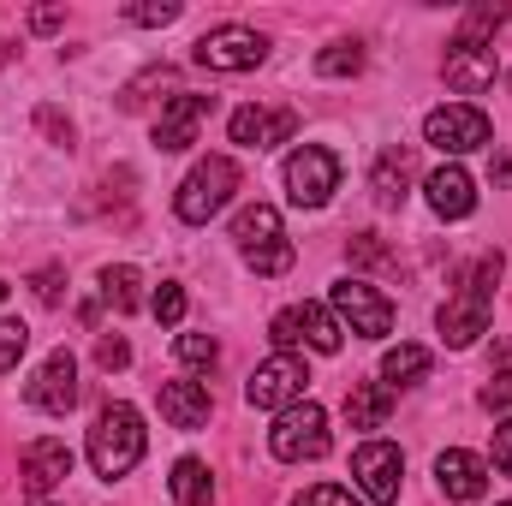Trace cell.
Returning a JSON list of instances; mask_svg holds the SVG:
<instances>
[{"instance_id":"28","label":"cell","mask_w":512,"mask_h":506,"mask_svg":"<svg viewBox=\"0 0 512 506\" xmlns=\"http://www.w3.org/2000/svg\"><path fill=\"white\" fill-rule=\"evenodd\" d=\"M215 358H221V346H215L209 334H179V364H191V370H215Z\"/></svg>"},{"instance_id":"36","label":"cell","mask_w":512,"mask_h":506,"mask_svg":"<svg viewBox=\"0 0 512 506\" xmlns=\"http://www.w3.org/2000/svg\"><path fill=\"white\" fill-rule=\"evenodd\" d=\"M60 18H66L60 6H36V12H30V24H36V30H60Z\"/></svg>"},{"instance_id":"24","label":"cell","mask_w":512,"mask_h":506,"mask_svg":"<svg viewBox=\"0 0 512 506\" xmlns=\"http://www.w3.org/2000/svg\"><path fill=\"white\" fill-rule=\"evenodd\" d=\"M173 501L179 506H209L215 501V483H209V465H203V459H179V465H173Z\"/></svg>"},{"instance_id":"32","label":"cell","mask_w":512,"mask_h":506,"mask_svg":"<svg viewBox=\"0 0 512 506\" xmlns=\"http://www.w3.org/2000/svg\"><path fill=\"white\" fill-rule=\"evenodd\" d=\"M96 364H102V370H126L131 346L120 340V334H102V340H96Z\"/></svg>"},{"instance_id":"3","label":"cell","mask_w":512,"mask_h":506,"mask_svg":"<svg viewBox=\"0 0 512 506\" xmlns=\"http://www.w3.org/2000/svg\"><path fill=\"white\" fill-rule=\"evenodd\" d=\"M233 191H239V167H233L227 155H209V161H197V167L185 173L173 209H179L185 227H203V221H215V215L233 203Z\"/></svg>"},{"instance_id":"37","label":"cell","mask_w":512,"mask_h":506,"mask_svg":"<svg viewBox=\"0 0 512 506\" xmlns=\"http://www.w3.org/2000/svg\"><path fill=\"white\" fill-rule=\"evenodd\" d=\"M54 280H60V268H42V274H36V292H42V298H54V292H60Z\"/></svg>"},{"instance_id":"10","label":"cell","mask_w":512,"mask_h":506,"mask_svg":"<svg viewBox=\"0 0 512 506\" xmlns=\"http://www.w3.org/2000/svg\"><path fill=\"white\" fill-rule=\"evenodd\" d=\"M441 72H447V90H453V96H483V90H495V72H501L495 42H483V36L465 30V36L447 48Z\"/></svg>"},{"instance_id":"27","label":"cell","mask_w":512,"mask_h":506,"mask_svg":"<svg viewBox=\"0 0 512 506\" xmlns=\"http://www.w3.org/2000/svg\"><path fill=\"white\" fill-rule=\"evenodd\" d=\"M24 346H30V328H24L18 316H6V322H0V376H12V370H18Z\"/></svg>"},{"instance_id":"34","label":"cell","mask_w":512,"mask_h":506,"mask_svg":"<svg viewBox=\"0 0 512 506\" xmlns=\"http://www.w3.org/2000/svg\"><path fill=\"white\" fill-rule=\"evenodd\" d=\"M495 471H501V477H512V417L495 429Z\"/></svg>"},{"instance_id":"40","label":"cell","mask_w":512,"mask_h":506,"mask_svg":"<svg viewBox=\"0 0 512 506\" xmlns=\"http://www.w3.org/2000/svg\"><path fill=\"white\" fill-rule=\"evenodd\" d=\"M507 506H512V501H507Z\"/></svg>"},{"instance_id":"7","label":"cell","mask_w":512,"mask_h":506,"mask_svg":"<svg viewBox=\"0 0 512 506\" xmlns=\"http://www.w3.org/2000/svg\"><path fill=\"white\" fill-rule=\"evenodd\" d=\"M268 334H274V346L280 352H292V346H310V352H340V340H346V328L334 322V310H322V304H292V310H280L274 322H268Z\"/></svg>"},{"instance_id":"31","label":"cell","mask_w":512,"mask_h":506,"mask_svg":"<svg viewBox=\"0 0 512 506\" xmlns=\"http://www.w3.org/2000/svg\"><path fill=\"white\" fill-rule=\"evenodd\" d=\"M298 506H364L352 489H340V483H310L304 495H298Z\"/></svg>"},{"instance_id":"33","label":"cell","mask_w":512,"mask_h":506,"mask_svg":"<svg viewBox=\"0 0 512 506\" xmlns=\"http://www.w3.org/2000/svg\"><path fill=\"white\" fill-rule=\"evenodd\" d=\"M131 24H173L179 18V0H161V6H126Z\"/></svg>"},{"instance_id":"25","label":"cell","mask_w":512,"mask_h":506,"mask_svg":"<svg viewBox=\"0 0 512 506\" xmlns=\"http://www.w3.org/2000/svg\"><path fill=\"white\" fill-rule=\"evenodd\" d=\"M137 286H143V274L126 268V262H120V268H102V298H108L120 316H131V310L143 304V292H137Z\"/></svg>"},{"instance_id":"38","label":"cell","mask_w":512,"mask_h":506,"mask_svg":"<svg viewBox=\"0 0 512 506\" xmlns=\"http://www.w3.org/2000/svg\"><path fill=\"white\" fill-rule=\"evenodd\" d=\"M0 304H6V280H0Z\"/></svg>"},{"instance_id":"18","label":"cell","mask_w":512,"mask_h":506,"mask_svg":"<svg viewBox=\"0 0 512 506\" xmlns=\"http://www.w3.org/2000/svg\"><path fill=\"white\" fill-rule=\"evenodd\" d=\"M233 143H245V149H274V143H286L292 131H298V114L292 108H239L233 120Z\"/></svg>"},{"instance_id":"35","label":"cell","mask_w":512,"mask_h":506,"mask_svg":"<svg viewBox=\"0 0 512 506\" xmlns=\"http://www.w3.org/2000/svg\"><path fill=\"white\" fill-rule=\"evenodd\" d=\"M352 256H358V262H382V245H376V233H358V239H352Z\"/></svg>"},{"instance_id":"19","label":"cell","mask_w":512,"mask_h":506,"mask_svg":"<svg viewBox=\"0 0 512 506\" xmlns=\"http://www.w3.org/2000/svg\"><path fill=\"white\" fill-rule=\"evenodd\" d=\"M423 191H429V209H435L441 221H465V215L477 209V185H471V173H465L459 161H447V167H435Z\"/></svg>"},{"instance_id":"22","label":"cell","mask_w":512,"mask_h":506,"mask_svg":"<svg viewBox=\"0 0 512 506\" xmlns=\"http://www.w3.org/2000/svg\"><path fill=\"white\" fill-rule=\"evenodd\" d=\"M387 411H393V393H387L382 381H352L346 387V423L352 429H382Z\"/></svg>"},{"instance_id":"5","label":"cell","mask_w":512,"mask_h":506,"mask_svg":"<svg viewBox=\"0 0 512 506\" xmlns=\"http://www.w3.org/2000/svg\"><path fill=\"white\" fill-rule=\"evenodd\" d=\"M233 239H239V251H245V262H251L256 274H286L292 268V245L280 239V209H268V203L239 209Z\"/></svg>"},{"instance_id":"14","label":"cell","mask_w":512,"mask_h":506,"mask_svg":"<svg viewBox=\"0 0 512 506\" xmlns=\"http://www.w3.org/2000/svg\"><path fill=\"white\" fill-rule=\"evenodd\" d=\"M30 405L48 411V417H66V411L78 405V358H72L66 346L48 352V364L36 370V381H30Z\"/></svg>"},{"instance_id":"2","label":"cell","mask_w":512,"mask_h":506,"mask_svg":"<svg viewBox=\"0 0 512 506\" xmlns=\"http://www.w3.org/2000/svg\"><path fill=\"white\" fill-rule=\"evenodd\" d=\"M137 459H143V417H137V405H126V399L102 405V417L90 429V465H96V477L114 483V477L137 471Z\"/></svg>"},{"instance_id":"17","label":"cell","mask_w":512,"mask_h":506,"mask_svg":"<svg viewBox=\"0 0 512 506\" xmlns=\"http://www.w3.org/2000/svg\"><path fill=\"white\" fill-rule=\"evenodd\" d=\"M435 483H441L447 501H483V489H489V465H483L477 453H465V447H447V453L435 459Z\"/></svg>"},{"instance_id":"8","label":"cell","mask_w":512,"mask_h":506,"mask_svg":"<svg viewBox=\"0 0 512 506\" xmlns=\"http://www.w3.org/2000/svg\"><path fill=\"white\" fill-rule=\"evenodd\" d=\"M304 387H310L304 358H298V352H274V358L256 364V376L245 381V399H251L256 411H286V405L304 399Z\"/></svg>"},{"instance_id":"16","label":"cell","mask_w":512,"mask_h":506,"mask_svg":"<svg viewBox=\"0 0 512 506\" xmlns=\"http://www.w3.org/2000/svg\"><path fill=\"white\" fill-rule=\"evenodd\" d=\"M215 108V96H173L167 108H161V120H155V149L161 155H179V149H191L197 143V126H203V114Z\"/></svg>"},{"instance_id":"12","label":"cell","mask_w":512,"mask_h":506,"mask_svg":"<svg viewBox=\"0 0 512 506\" xmlns=\"http://www.w3.org/2000/svg\"><path fill=\"white\" fill-rule=\"evenodd\" d=\"M262 60H268V42L245 24H221L197 42V66H209V72H256Z\"/></svg>"},{"instance_id":"29","label":"cell","mask_w":512,"mask_h":506,"mask_svg":"<svg viewBox=\"0 0 512 506\" xmlns=\"http://www.w3.org/2000/svg\"><path fill=\"white\" fill-rule=\"evenodd\" d=\"M483 405H489V411H512V346H501V376H489Z\"/></svg>"},{"instance_id":"21","label":"cell","mask_w":512,"mask_h":506,"mask_svg":"<svg viewBox=\"0 0 512 506\" xmlns=\"http://www.w3.org/2000/svg\"><path fill=\"white\" fill-rule=\"evenodd\" d=\"M405 185H411V149H382L376 155V173H370V191H376V203L382 209H399L405 203Z\"/></svg>"},{"instance_id":"13","label":"cell","mask_w":512,"mask_h":506,"mask_svg":"<svg viewBox=\"0 0 512 506\" xmlns=\"http://www.w3.org/2000/svg\"><path fill=\"white\" fill-rule=\"evenodd\" d=\"M352 477H358L364 501L393 506L399 501V477H405V453H399L393 441H364V447L352 453Z\"/></svg>"},{"instance_id":"39","label":"cell","mask_w":512,"mask_h":506,"mask_svg":"<svg viewBox=\"0 0 512 506\" xmlns=\"http://www.w3.org/2000/svg\"><path fill=\"white\" fill-rule=\"evenodd\" d=\"M507 84H512V72H507Z\"/></svg>"},{"instance_id":"15","label":"cell","mask_w":512,"mask_h":506,"mask_svg":"<svg viewBox=\"0 0 512 506\" xmlns=\"http://www.w3.org/2000/svg\"><path fill=\"white\" fill-rule=\"evenodd\" d=\"M18 471H24V489L42 501L48 489H60V483L72 477V447L54 441V435H42V441H30V447L18 453Z\"/></svg>"},{"instance_id":"26","label":"cell","mask_w":512,"mask_h":506,"mask_svg":"<svg viewBox=\"0 0 512 506\" xmlns=\"http://www.w3.org/2000/svg\"><path fill=\"white\" fill-rule=\"evenodd\" d=\"M316 72H322V78L364 72V48H358V42H334V48H322V54H316Z\"/></svg>"},{"instance_id":"30","label":"cell","mask_w":512,"mask_h":506,"mask_svg":"<svg viewBox=\"0 0 512 506\" xmlns=\"http://www.w3.org/2000/svg\"><path fill=\"white\" fill-rule=\"evenodd\" d=\"M149 310H155V316H161V322L173 328V322L185 316V286H179V280H161V292L149 298Z\"/></svg>"},{"instance_id":"6","label":"cell","mask_w":512,"mask_h":506,"mask_svg":"<svg viewBox=\"0 0 512 506\" xmlns=\"http://www.w3.org/2000/svg\"><path fill=\"white\" fill-rule=\"evenodd\" d=\"M340 191V155L322 149V143H304L286 155V197L298 209H322L328 197Z\"/></svg>"},{"instance_id":"23","label":"cell","mask_w":512,"mask_h":506,"mask_svg":"<svg viewBox=\"0 0 512 506\" xmlns=\"http://www.w3.org/2000/svg\"><path fill=\"white\" fill-rule=\"evenodd\" d=\"M429 364H435L429 346H393L382 358V387L387 393H393V387H417V381L429 376Z\"/></svg>"},{"instance_id":"20","label":"cell","mask_w":512,"mask_h":506,"mask_svg":"<svg viewBox=\"0 0 512 506\" xmlns=\"http://www.w3.org/2000/svg\"><path fill=\"white\" fill-rule=\"evenodd\" d=\"M161 417L173 429H203L209 423V387L203 381H161Z\"/></svg>"},{"instance_id":"9","label":"cell","mask_w":512,"mask_h":506,"mask_svg":"<svg viewBox=\"0 0 512 506\" xmlns=\"http://www.w3.org/2000/svg\"><path fill=\"white\" fill-rule=\"evenodd\" d=\"M334 316H340L352 334H364V340H382V334H393V304H387L370 280H358V274L334 280Z\"/></svg>"},{"instance_id":"11","label":"cell","mask_w":512,"mask_h":506,"mask_svg":"<svg viewBox=\"0 0 512 506\" xmlns=\"http://www.w3.org/2000/svg\"><path fill=\"white\" fill-rule=\"evenodd\" d=\"M423 137H429L441 155H471V149L489 143V114L471 108V102H447V108H435V114L423 120Z\"/></svg>"},{"instance_id":"4","label":"cell","mask_w":512,"mask_h":506,"mask_svg":"<svg viewBox=\"0 0 512 506\" xmlns=\"http://www.w3.org/2000/svg\"><path fill=\"white\" fill-rule=\"evenodd\" d=\"M268 453H274L280 465L322 459V453H328V411H322L316 399H298V405H286V411L274 417V429H268Z\"/></svg>"},{"instance_id":"1","label":"cell","mask_w":512,"mask_h":506,"mask_svg":"<svg viewBox=\"0 0 512 506\" xmlns=\"http://www.w3.org/2000/svg\"><path fill=\"white\" fill-rule=\"evenodd\" d=\"M495 286H501V251L477 256V268L465 274V286H459V298H447L441 304V340L453 346V352H465V346H477L483 334H489V304H495Z\"/></svg>"}]
</instances>
